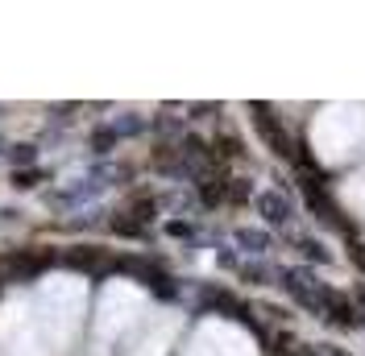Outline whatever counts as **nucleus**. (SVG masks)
Here are the masks:
<instances>
[{
  "mask_svg": "<svg viewBox=\"0 0 365 356\" xmlns=\"http://www.w3.org/2000/svg\"><path fill=\"white\" fill-rule=\"evenodd\" d=\"M241 278H250V282H257V286H262V282H266L270 273H266L262 266H241Z\"/></svg>",
  "mask_w": 365,
  "mask_h": 356,
  "instance_id": "39448f33",
  "label": "nucleus"
},
{
  "mask_svg": "<svg viewBox=\"0 0 365 356\" xmlns=\"http://www.w3.org/2000/svg\"><path fill=\"white\" fill-rule=\"evenodd\" d=\"M237 245H245L250 253H266V248H270V236H266V232H253V228H241V232H237Z\"/></svg>",
  "mask_w": 365,
  "mask_h": 356,
  "instance_id": "20e7f679",
  "label": "nucleus"
},
{
  "mask_svg": "<svg viewBox=\"0 0 365 356\" xmlns=\"http://www.w3.org/2000/svg\"><path fill=\"white\" fill-rule=\"evenodd\" d=\"M257 125H262V137L274 145V154H291V141H287L282 125H278L274 116H266V112H262V116H257Z\"/></svg>",
  "mask_w": 365,
  "mask_h": 356,
  "instance_id": "f03ea898",
  "label": "nucleus"
},
{
  "mask_svg": "<svg viewBox=\"0 0 365 356\" xmlns=\"http://www.w3.org/2000/svg\"><path fill=\"white\" fill-rule=\"evenodd\" d=\"M357 298H361V307H365V286H361V290H357Z\"/></svg>",
  "mask_w": 365,
  "mask_h": 356,
  "instance_id": "423d86ee",
  "label": "nucleus"
},
{
  "mask_svg": "<svg viewBox=\"0 0 365 356\" xmlns=\"http://www.w3.org/2000/svg\"><path fill=\"white\" fill-rule=\"evenodd\" d=\"M299 253H303L307 261H316V266H328V261H332V253L319 245L316 236H299Z\"/></svg>",
  "mask_w": 365,
  "mask_h": 356,
  "instance_id": "7ed1b4c3",
  "label": "nucleus"
},
{
  "mask_svg": "<svg viewBox=\"0 0 365 356\" xmlns=\"http://www.w3.org/2000/svg\"><path fill=\"white\" fill-rule=\"evenodd\" d=\"M257 211L266 216L270 224H287L291 220V203L282 199L278 191H266V195H257Z\"/></svg>",
  "mask_w": 365,
  "mask_h": 356,
  "instance_id": "f257e3e1",
  "label": "nucleus"
}]
</instances>
